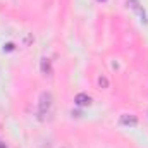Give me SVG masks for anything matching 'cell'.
<instances>
[{
    "instance_id": "obj_1",
    "label": "cell",
    "mask_w": 148,
    "mask_h": 148,
    "mask_svg": "<svg viewBox=\"0 0 148 148\" xmlns=\"http://www.w3.org/2000/svg\"><path fill=\"white\" fill-rule=\"evenodd\" d=\"M52 107H53V95L50 91H43L40 95V102H38V117L41 121H45L52 110Z\"/></svg>"
},
{
    "instance_id": "obj_2",
    "label": "cell",
    "mask_w": 148,
    "mask_h": 148,
    "mask_svg": "<svg viewBox=\"0 0 148 148\" xmlns=\"http://www.w3.org/2000/svg\"><path fill=\"white\" fill-rule=\"evenodd\" d=\"M121 124L127 126V127H134V126H138V117L131 115V114H124V115H121Z\"/></svg>"
},
{
    "instance_id": "obj_6",
    "label": "cell",
    "mask_w": 148,
    "mask_h": 148,
    "mask_svg": "<svg viewBox=\"0 0 148 148\" xmlns=\"http://www.w3.org/2000/svg\"><path fill=\"white\" fill-rule=\"evenodd\" d=\"M3 50H9V52H10V50H14V45H12V43H7V45L3 47Z\"/></svg>"
},
{
    "instance_id": "obj_7",
    "label": "cell",
    "mask_w": 148,
    "mask_h": 148,
    "mask_svg": "<svg viewBox=\"0 0 148 148\" xmlns=\"http://www.w3.org/2000/svg\"><path fill=\"white\" fill-rule=\"evenodd\" d=\"M0 148H7V147H5V145H3V143H0Z\"/></svg>"
},
{
    "instance_id": "obj_8",
    "label": "cell",
    "mask_w": 148,
    "mask_h": 148,
    "mask_svg": "<svg viewBox=\"0 0 148 148\" xmlns=\"http://www.w3.org/2000/svg\"><path fill=\"white\" fill-rule=\"evenodd\" d=\"M98 2H105V0H98Z\"/></svg>"
},
{
    "instance_id": "obj_3",
    "label": "cell",
    "mask_w": 148,
    "mask_h": 148,
    "mask_svg": "<svg viewBox=\"0 0 148 148\" xmlns=\"http://www.w3.org/2000/svg\"><path fill=\"white\" fill-rule=\"evenodd\" d=\"M74 102H76V105H79V107H88V105L91 103V97L86 95V93H77L76 98H74Z\"/></svg>"
},
{
    "instance_id": "obj_5",
    "label": "cell",
    "mask_w": 148,
    "mask_h": 148,
    "mask_svg": "<svg viewBox=\"0 0 148 148\" xmlns=\"http://www.w3.org/2000/svg\"><path fill=\"white\" fill-rule=\"evenodd\" d=\"M98 86L100 88H109V79L107 77H98Z\"/></svg>"
},
{
    "instance_id": "obj_4",
    "label": "cell",
    "mask_w": 148,
    "mask_h": 148,
    "mask_svg": "<svg viewBox=\"0 0 148 148\" xmlns=\"http://www.w3.org/2000/svg\"><path fill=\"white\" fill-rule=\"evenodd\" d=\"M41 73L43 74H52V64L48 59H41Z\"/></svg>"
}]
</instances>
